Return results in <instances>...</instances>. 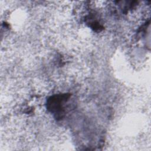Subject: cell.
I'll return each instance as SVG.
<instances>
[{
    "label": "cell",
    "instance_id": "6da1fadb",
    "mask_svg": "<svg viewBox=\"0 0 151 151\" xmlns=\"http://www.w3.org/2000/svg\"><path fill=\"white\" fill-rule=\"evenodd\" d=\"M69 97V95L67 94H60L54 96L50 97L47 101L48 109L55 113H61L62 111V104L67 101Z\"/></svg>",
    "mask_w": 151,
    "mask_h": 151
}]
</instances>
